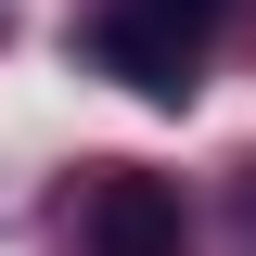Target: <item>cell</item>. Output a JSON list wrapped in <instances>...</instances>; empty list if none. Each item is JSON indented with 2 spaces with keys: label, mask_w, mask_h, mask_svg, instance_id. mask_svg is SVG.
I'll return each mask as SVG.
<instances>
[{
  "label": "cell",
  "mask_w": 256,
  "mask_h": 256,
  "mask_svg": "<svg viewBox=\"0 0 256 256\" xmlns=\"http://www.w3.org/2000/svg\"><path fill=\"white\" fill-rule=\"evenodd\" d=\"M230 0H90V64L141 102H192L205 90V38Z\"/></svg>",
  "instance_id": "6da1fadb"
},
{
  "label": "cell",
  "mask_w": 256,
  "mask_h": 256,
  "mask_svg": "<svg viewBox=\"0 0 256 256\" xmlns=\"http://www.w3.org/2000/svg\"><path fill=\"white\" fill-rule=\"evenodd\" d=\"M77 244L90 256H180L192 244L180 180H154V166H90V180H77Z\"/></svg>",
  "instance_id": "7a4b0ae2"
}]
</instances>
